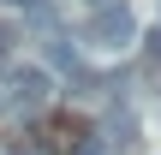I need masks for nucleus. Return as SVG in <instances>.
Returning <instances> with one entry per match:
<instances>
[{
    "label": "nucleus",
    "instance_id": "obj_1",
    "mask_svg": "<svg viewBox=\"0 0 161 155\" xmlns=\"http://www.w3.org/2000/svg\"><path fill=\"white\" fill-rule=\"evenodd\" d=\"M84 36H90L96 48L119 54V48H131V42H137V18H131V6H125V0H108V6H96V18L84 24Z\"/></svg>",
    "mask_w": 161,
    "mask_h": 155
},
{
    "label": "nucleus",
    "instance_id": "obj_2",
    "mask_svg": "<svg viewBox=\"0 0 161 155\" xmlns=\"http://www.w3.org/2000/svg\"><path fill=\"white\" fill-rule=\"evenodd\" d=\"M48 102V72L42 66H24V72H6V96H0V108L18 119V113H36Z\"/></svg>",
    "mask_w": 161,
    "mask_h": 155
},
{
    "label": "nucleus",
    "instance_id": "obj_3",
    "mask_svg": "<svg viewBox=\"0 0 161 155\" xmlns=\"http://www.w3.org/2000/svg\"><path fill=\"white\" fill-rule=\"evenodd\" d=\"M102 143H108V149H131V143H137V119H131V113H114L108 131H102Z\"/></svg>",
    "mask_w": 161,
    "mask_h": 155
},
{
    "label": "nucleus",
    "instance_id": "obj_4",
    "mask_svg": "<svg viewBox=\"0 0 161 155\" xmlns=\"http://www.w3.org/2000/svg\"><path fill=\"white\" fill-rule=\"evenodd\" d=\"M12 48H18V30H12V24H0V78L12 72Z\"/></svg>",
    "mask_w": 161,
    "mask_h": 155
},
{
    "label": "nucleus",
    "instance_id": "obj_5",
    "mask_svg": "<svg viewBox=\"0 0 161 155\" xmlns=\"http://www.w3.org/2000/svg\"><path fill=\"white\" fill-rule=\"evenodd\" d=\"M78 155H114V149L102 143V131H84V137H78Z\"/></svg>",
    "mask_w": 161,
    "mask_h": 155
},
{
    "label": "nucleus",
    "instance_id": "obj_6",
    "mask_svg": "<svg viewBox=\"0 0 161 155\" xmlns=\"http://www.w3.org/2000/svg\"><path fill=\"white\" fill-rule=\"evenodd\" d=\"M6 155H48V143H42V137H30V143H24V137H12Z\"/></svg>",
    "mask_w": 161,
    "mask_h": 155
},
{
    "label": "nucleus",
    "instance_id": "obj_7",
    "mask_svg": "<svg viewBox=\"0 0 161 155\" xmlns=\"http://www.w3.org/2000/svg\"><path fill=\"white\" fill-rule=\"evenodd\" d=\"M90 6H108V0H90Z\"/></svg>",
    "mask_w": 161,
    "mask_h": 155
}]
</instances>
